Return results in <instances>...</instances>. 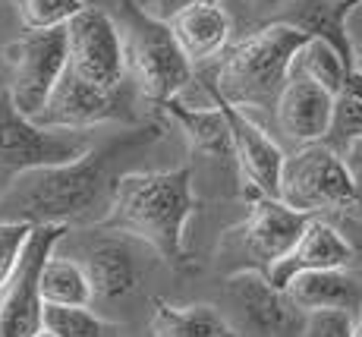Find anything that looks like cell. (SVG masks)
I'll return each instance as SVG.
<instances>
[{"mask_svg": "<svg viewBox=\"0 0 362 337\" xmlns=\"http://www.w3.org/2000/svg\"><path fill=\"white\" fill-rule=\"evenodd\" d=\"M334 104H337V95L331 88H325L305 73H290V82L277 98L274 117L281 132L299 149V145L325 142L334 120Z\"/></svg>", "mask_w": 362, "mask_h": 337, "instance_id": "4fadbf2b", "label": "cell"}, {"mask_svg": "<svg viewBox=\"0 0 362 337\" xmlns=\"http://www.w3.org/2000/svg\"><path fill=\"white\" fill-rule=\"evenodd\" d=\"M344 158H346V161H350V167H353V171H356V177H359V173H362V139H359V142H356V145H353V149H350V152H346V154H344Z\"/></svg>", "mask_w": 362, "mask_h": 337, "instance_id": "1f68e13d", "label": "cell"}, {"mask_svg": "<svg viewBox=\"0 0 362 337\" xmlns=\"http://www.w3.org/2000/svg\"><path fill=\"white\" fill-rule=\"evenodd\" d=\"M353 262V246L346 243V236L340 234L334 224L325 217H312L309 227L303 230V236L290 246V252L284 258H277L271 265L268 278L274 287L287 290L290 280L305 275V271H322V268H344Z\"/></svg>", "mask_w": 362, "mask_h": 337, "instance_id": "9a60e30c", "label": "cell"}, {"mask_svg": "<svg viewBox=\"0 0 362 337\" xmlns=\"http://www.w3.org/2000/svg\"><path fill=\"white\" fill-rule=\"evenodd\" d=\"M309 38V32L287 19H274L249 32L236 45H227V51L218 57L205 82L208 95H221L243 110L277 108V98L293 73L296 51Z\"/></svg>", "mask_w": 362, "mask_h": 337, "instance_id": "3957f363", "label": "cell"}, {"mask_svg": "<svg viewBox=\"0 0 362 337\" xmlns=\"http://www.w3.org/2000/svg\"><path fill=\"white\" fill-rule=\"evenodd\" d=\"M88 130H51L19 114L10 95H0V193L38 167L66 164L92 149Z\"/></svg>", "mask_w": 362, "mask_h": 337, "instance_id": "8992f818", "label": "cell"}, {"mask_svg": "<svg viewBox=\"0 0 362 337\" xmlns=\"http://www.w3.org/2000/svg\"><path fill=\"white\" fill-rule=\"evenodd\" d=\"M303 337H359V319L344 309H315L305 312Z\"/></svg>", "mask_w": 362, "mask_h": 337, "instance_id": "83f0119b", "label": "cell"}, {"mask_svg": "<svg viewBox=\"0 0 362 337\" xmlns=\"http://www.w3.org/2000/svg\"><path fill=\"white\" fill-rule=\"evenodd\" d=\"M41 299L47 306H92L95 290L82 258H69L51 252V258L41 268Z\"/></svg>", "mask_w": 362, "mask_h": 337, "instance_id": "7402d4cb", "label": "cell"}, {"mask_svg": "<svg viewBox=\"0 0 362 337\" xmlns=\"http://www.w3.org/2000/svg\"><path fill=\"white\" fill-rule=\"evenodd\" d=\"M23 32L66 29L69 19L86 10V0H10Z\"/></svg>", "mask_w": 362, "mask_h": 337, "instance_id": "d4e9b609", "label": "cell"}, {"mask_svg": "<svg viewBox=\"0 0 362 337\" xmlns=\"http://www.w3.org/2000/svg\"><path fill=\"white\" fill-rule=\"evenodd\" d=\"M6 13H13V4L0 6V95L6 92V86H10V45L13 38L6 35Z\"/></svg>", "mask_w": 362, "mask_h": 337, "instance_id": "f1b7e54d", "label": "cell"}, {"mask_svg": "<svg viewBox=\"0 0 362 337\" xmlns=\"http://www.w3.org/2000/svg\"><path fill=\"white\" fill-rule=\"evenodd\" d=\"M196 215L192 167L129 171L120 177L114 205L98 224L101 230L145 243L173 268L186 265V227Z\"/></svg>", "mask_w": 362, "mask_h": 337, "instance_id": "7a4b0ae2", "label": "cell"}, {"mask_svg": "<svg viewBox=\"0 0 362 337\" xmlns=\"http://www.w3.org/2000/svg\"><path fill=\"white\" fill-rule=\"evenodd\" d=\"M312 217L315 215L296 212L284 199L252 193V212L246 215L243 224L227 230L221 249H224V256L236 258V271L255 268L268 275L271 265L287 256L290 246L303 236V230L309 227Z\"/></svg>", "mask_w": 362, "mask_h": 337, "instance_id": "52a82bcc", "label": "cell"}, {"mask_svg": "<svg viewBox=\"0 0 362 337\" xmlns=\"http://www.w3.org/2000/svg\"><path fill=\"white\" fill-rule=\"evenodd\" d=\"M158 136H161V126H142L104 145H92L76 161L23 173L0 193V217L98 227L114 205L123 177L120 164L136 152L148 149Z\"/></svg>", "mask_w": 362, "mask_h": 337, "instance_id": "6da1fadb", "label": "cell"}, {"mask_svg": "<svg viewBox=\"0 0 362 337\" xmlns=\"http://www.w3.org/2000/svg\"><path fill=\"white\" fill-rule=\"evenodd\" d=\"M259 6H284V4H290V0H255Z\"/></svg>", "mask_w": 362, "mask_h": 337, "instance_id": "d6a6232c", "label": "cell"}, {"mask_svg": "<svg viewBox=\"0 0 362 337\" xmlns=\"http://www.w3.org/2000/svg\"><path fill=\"white\" fill-rule=\"evenodd\" d=\"M170 32L177 38L180 51L192 67H205V63L218 60L230 45V13L221 0H205V4H189L177 10L170 19Z\"/></svg>", "mask_w": 362, "mask_h": 337, "instance_id": "2e32d148", "label": "cell"}, {"mask_svg": "<svg viewBox=\"0 0 362 337\" xmlns=\"http://www.w3.org/2000/svg\"><path fill=\"white\" fill-rule=\"evenodd\" d=\"M287 297L293 299L299 312H315V309H344L359 319L362 312V275L344 268H322L305 271L290 280Z\"/></svg>", "mask_w": 362, "mask_h": 337, "instance_id": "e0dca14e", "label": "cell"}, {"mask_svg": "<svg viewBox=\"0 0 362 337\" xmlns=\"http://www.w3.org/2000/svg\"><path fill=\"white\" fill-rule=\"evenodd\" d=\"M66 73V29L51 32H23L10 45V86L19 114L38 117L47 98L54 95L60 76Z\"/></svg>", "mask_w": 362, "mask_h": 337, "instance_id": "30bf717a", "label": "cell"}, {"mask_svg": "<svg viewBox=\"0 0 362 337\" xmlns=\"http://www.w3.org/2000/svg\"><path fill=\"white\" fill-rule=\"evenodd\" d=\"M340 95H353V98H359V101H362V69L359 67H353L350 73H346Z\"/></svg>", "mask_w": 362, "mask_h": 337, "instance_id": "4dcf8cb0", "label": "cell"}, {"mask_svg": "<svg viewBox=\"0 0 362 337\" xmlns=\"http://www.w3.org/2000/svg\"><path fill=\"white\" fill-rule=\"evenodd\" d=\"M362 139V101L353 95H337V104H334V120L331 130L325 136V142L331 149H337L340 154H346Z\"/></svg>", "mask_w": 362, "mask_h": 337, "instance_id": "484cf974", "label": "cell"}, {"mask_svg": "<svg viewBox=\"0 0 362 337\" xmlns=\"http://www.w3.org/2000/svg\"><path fill=\"white\" fill-rule=\"evenodd\" d=\"M139 4L145 6V10L151 13V16L158 19H170L177 10H183V6L189 4H205V0H139Z\"/></svg>", "mask_w": 362, "mask_h": 337, "instance_id": "f546056e", "label": "cell"}, {"mask_svg": "<svg viewBox=\"0 0 362 337\" xmlns=\"http://www.w3.org/2000/svg\"><path fill=\"white\" fill-rule=\"evenodd\" d=\"M35 234L32 221H13V217H0V290L10 284V278L16 275L23 252L29 246Z\"/></svg>", "mask_w": 362, "mask_h": 337, "instance_id": "4316f807", "label": "cell"}, {"mask_svg": "<svg viewBox=\"0 0 362 337\" xmlns=\"http://www.w3.org/2000/svg\"><path fill=\"white\" fill-rule=\"evenodd\" d=\"M350 69L353 67L344 60V54H340L334 45H328L325 38H315V35H312L303 47H299L296 57H293V73L312 76V79L322 82L325 88H331L334 95H340L344 79H346V73H350Z\"/></svg>", "mask_w": 362, "mask_h": 337, "instance_id": "603a6c76", "label": "cell"}, {"mask_svg": "<svg viewBox=\"0 0 362 337\" xmlns=\"http://www.w3.org/2000/svg\"><path fill=\"white\" fill-rule=\"evenodd\" d=\"M281 199L305 215L362 217V180L328 142L299 145L287 154L281 177Z\"/></svg>", "mask_w": 362, "mask_h": 337, "instance_id": "5b68a950", "label": "cell"}, {"mask_svg": "<svg viewBox=\"0 0 362 337\" xmlns=\"http://www.w3.org/2000/svg\"><path fill=\"white\" fill-rule=\"evenodd\" d=\"M32 337H54V334L47 331V328H41V331H38V334H32Z\"/></svg>", "mask_w": 362, "mask_h": 337, "instance_id": "836d02e7", "label": "cell"}, {"mask_svg": "<svg viewBox=\"0 0 362 337\" xmlns=\"http://www.w3.org/2000/svg\"><path fill=\"white\" fill-rule=\"evenodd\" d=\"M290 13L281 19L299 25L303 32L315 35V38H325L328 45H334L344 60L350 67H356V57H353V41L350 32H346V19L356 13V6H362V0H290Z\"/></svg>", "mask_w": 362, "mask_h": 337, "instance_id": "ffe728a7", "label": "cell"}, {"mask_svg": "<svg viewBox=\"0 0 362 337\" xmlns=\"http://www.w3.org/2000/svg\"><path fill=\"white\" fill-rule=\"evenodd\" d=\"M151 337H243L240 328L230 325V319L208 303H167L155 299L148 321Z\"/></svg>", "mask_w": 362, "mask_h": 337, "instance_id": "44dd1931", "label": "cell"}, {"mask_svg": "<svg viewBox=\"0 0 362 337\" xmlns=\"http://www.w3.org/2000/svg\"><path fill=\"white\" fill-rule=\"evenodd\" d=\"M66 69L98 88H120L129 82L127 45L120 23L101 6H86L66 25Z\"/></svg>", "mask_w": 362, "mask_h": 337, "instance_id": "ba28073f", "label": "cell"}, {"mask_svg": "<svg viewBox=\"0 0 362 337\" xmlns=\"http://www.w3.org/2000/svg\"><path fill=\"white\" fill-rule=\"evenodd\" d=\"M82 265H86L88 280H92L95 299H107V303L129 297L142 280V265L132 256L127 236L88 246L86 256H82Z\"/></svg>", "mask_w": 362, "mask_h": 337, "instance_id": "ac0fdd59", "label": "cell"}, {"mask_svg": "<svg viewBox=\"0 0 362 337\" xmlns=\"http://www.w3.org/2000/svg\"><path fill=\"white\" fill-rule=\"evenodd\" d=\"M211 101L221 104L227 123H230L233 161L240 164L249 189L262 193V195H271V199H281V177H284V164H287L284 149L249 117V110L224 101L221 95H211Z\"/></svg>", "mask_w": 362, "mask_h": 337, "instance_id": "7c38bea8", "label": "cell"}, {"mask_svg": "<svg viewBox=\"0 0 362 337\" xmlns=\"http://www.w3.org/2000/svg\"><path fill=\"white\" fill-rule=\"evenodd\" d=\"M66 230V224H35L16 275L0 290V337H32L45 328V299L38 280Z\"/></svg>", "mask_w": 362, "mask_h": 337, "instance_id": "8fae6325", "label": "cell"}, {"mask_svg": "<svg viewBox=\"0 0 362 337\" xmlns=\"http://www.w3.org/2000/svg\"><path fill=\"white\" fill-rule=\"evenodd\" d=\"M227 297L236 306V312H240L243 328L252 331L255 337L281 334L284 328L293 325L299 312L293 299L287 297V290L274 287L264 271H255V268L233 271L227 278Z\"/></svg>", "mask_w": 362, "mask_h": 337, "instance_id": "5bb4252c", "label": "cell"}, {"mask_svg": "<svg viewBox=\"0 0 362 337\" xmlns=\"http://www.w3.org/2000/svg\"><path fill=\"white\" fill-rule=\"evenodd\" d=\"M120 32L127 45L129 79L136 82L142 101L161 108L186 92L196 67L180 51L167 19L151 16L139 0H120Z\"/></svg>", "mask_w": 362, "mask_h": 337, "instance_id": "277c9868", "label": "cell"}, {"mask_svg": "<svg viewBox=\"0 0 362 337\" xmlns=\"http://www.w3.org/2000/svg\"><path fill=\"white\" fill-rule=\"evenodd\" d=\"M139 98L142 95L132 79L123 82L120 88H98L66 69L35 120L51 130H95L104 123H136Z\"/></svg>", "mask_w": 362, "mask_h": 337, "instance_id": "9c48e42d", "label": "cell"}, {"mask_svg": "<svg viewBox=\"0 0 362 337\" xmlns=\"http://www.w3.org/2000/svg\"><path fill=\"white\" fill-rule=\"evenodd\" d=\"M45 328L54 337H114L117 325L104 321L92 306H47Z\"/></svg>", "mask_w": 362, "mask_h": 337, "instance_id": "cb8c5ba5", "label": "cell"}, {"mask_svg": "<svg viewBox=\"0 0 362 337\" xmlns=\"http://www.w3.org/2000/svg\"><path fill=\"white\" fill-rule=\"evenodd\" d=\"M161 108L180 126V132L189 139L192 152L208 154V158H233L230 123H227L218 101H211L208 108H192V104H183V98H170Z\"/></svg>", "mask_w": 362, "mask_h": 337, "instance_id": "d6986e66", "label": "cell"}, {"mask_svg": "<svg viewBox=\"0 0 362 337\" xmlns=\"http://www.w3.org/2000/svg\"><path fill=\"white\" fill-rule=\"evenodd\" d=\"M359 337H362V312H359Z\"/></svg>", "mask_w": 362, "mask_h": 337, "instance_id": "e575fe53", "label": "cell"}]
</instances>
